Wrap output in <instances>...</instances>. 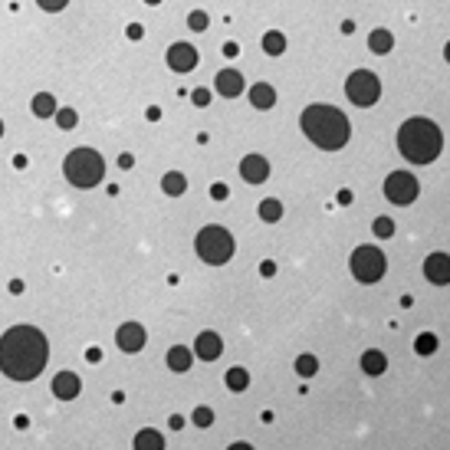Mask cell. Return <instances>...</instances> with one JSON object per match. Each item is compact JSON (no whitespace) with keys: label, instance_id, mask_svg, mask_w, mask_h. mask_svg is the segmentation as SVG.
Returning a JSON list of instances; mask_svg holds the SVG:
<instances>
[{"label":"cell","instance_id":"obj_1","mask_svg":"<svg viewBox=\"0 0 450 450\" xmlns=\"http://www.w3.org/2000/svg\"><path fill=\"white\" fill-rule=\"evenodd\" d=\"M49 346L46 335L33 326H14L0 335V372L10 381H33L43 375Z\"/></svg>","mask_w":450,"mask_h":450},{"label":"cell","instance_id":"obj_2","mask_svg":"<svg viewBox=\"0 0 450 450\" xmlns=\"http://www.w3.org/2000/svg\"><path fill=\"white\" fill-rule=\"evenodd\" d=\"M300 128H302V135L322 151L346 148L348 138H352V122H348V115L342 109L326 105V102L306 105L302 115H300Z\"/></svg>","mask_w":450,"mask_h":450},{"label":"cell","instance_id":"obj_3","mask_svg":"<svg viewBox=\"0 0 450 450\" xmlns=\"http://www.w3.org/2000/svg\"><path fill=\"white\" fill-rule=\"evenodd\" d=\"M398 151L405 155L411 165H431L437 161V155L444 151V135L437 128V122L414 115V119L401 122L398 128Z\"/></svg>","mask_w":450,"mask_h":450},{"label":"cell","instance_id":"obj_4","mask_svg":"<svg viewBox=\"0 0 450 450\" xmlns=\"http://www.w3.org/2000/svg\"><path fill=\"white\" fill-rule=\"evenodd\" d=\"M63 175L66 181L73 184V188H95L105 175V161L102 155L95 148H73L66 155V161H63Z\"/></svg>","mask_w":450,"mask_h":450},{"label":"cell","instance_id":"obj_5","mask_svg":"<svg viewBox=\"0 0 450 450\" xmlns=\"http://www.w3.org/2000/svg\"><path fill=\"white\" fill-rule=\"evenodd\" d=\"M194 250H197V256H201L204 263H210V267H224L227 260L234 256L237 243H234V234H230L227 227L207 224V227H201V230H197Z\"/></svg>","mask_w":450,"mask_h":450},{"label":"cell","instance_id":"obj_6","mask_svg":"<svg viewBox=\"0 0 450 450\" xmlns=\"http://www.w3.org/2000/svg\"><path fill=\"white\" fill-rule=\"evenodd\" d=\"M348 267H352V276H355L359 283L368 286V283H378V280L385 276V270H388V260H385V254H381L378 247H372V243H361V247L352 250Z\"/></svg>","mask_w":450,"mask_h":450},{"label":"cell","instance_id":"obj_7","mask_svg":"<svg viewBox=\"0 0 450 450\" xmlns=\"http://www.w3.org/2000/svg\"><path fill=\"white\" fill-rule=\"evenodd\" d=\"M346 95H348V102L368 109V105H375L378 99H381V82H378L375 73H368V69H355V73L346 79Z\"/></svg>","mask_w":450,"mask_h":450},{"label":"cell","instance_id":"obj_8","mask_svg":"<svg viewBox=\"0 0 450 450\" xmlns=\"http://www.w3.org/2000/svg\"><path fill=\"white\" fill-rule=\"evenodd\" d=\"M418 194H420V184L411 171H391L388 178H385V197H388L391 204L407 207V204L418 201Z\"/></svg>","mask_w":450,"mask_h":450},{"label":"cell","instance_id":"obj_9","mask_svg":"<svg viewBox=\"0 0 450 450\" xmlns=\"http://www.w3.org/2000/svg\"><path fill=\"white\" fill-rule=\"evenodd\" d=\"M145 342H148V332H145L142 322H122L119 332H115V346H119L125 355H135V352H142Z\"/></svg>","mask_w":450,"mask_h":450},{"label":"cell","instance_id":"obj_10","mask_svg":"<svg viewBox=\"0 0 450 450\" xmlns=\"http://www.w3.org/2000/svg\"><path fill=\"white\" fill-rule=\"evenodd\" d=\"M424 280L434 286H450V254H431L424 260Z\"/></svg>","mask_w":450,"mask_h":450},{"label":"cell","instance_id":"obj_11","mask_svg":"<svg viewBox=\"0 0 450 450\" xmlns=\"http://www.w3.org/2000/svg\"><path fill=\"white\" fill-rule=\"evenodd\" d=\"M197 66V49L191 43H171L168 46V69L175 73H191Z\"/></svg>","mask_w":450,"mask_h":450},{"label":"cell","instance_id":"obj_12","mask_svg":"<svg viewBox=\"0 0 450 450\" xmlns=\"http://www.w3.org/2000/svg\"><path fill=\"white\" fill-rule=\"evenodd\" d=\"M194 355L197 359H204V361L221 359V355H224V339H221L214 329H204L194 339Z\"/></svg>","mask_w":450,"mask_h":450},{"label":"cell","instance_id":"obj_13","mask_svg":"<svg viewBox=\"0 0 450 450\" xmlns=\"http://www.w3.org/2000/svg\"><path fill=\"white\" fill-rule=\"evenodd\" d=\"M240 178L247 184H263V181L270 178V161L263 155H247L240 161Z\"/></svg>","mask_w":450,"mask_h":450},{"label":"cell","instance_id":"obj_14","mask_svg":"<svg viewBox=\"0 0 450 450\" xmlns=\"http://www.w3.org/2000/svg\"><path fill=\"white\" fill-rule=\"evenodd\" d=\"M49 388H53V394H56L60 401H73L76 394L82 391V381H79L76 372H60V375L53 378V385H49Z\"/></svg>","mask_w":450,"mask_h":450},{"label":"cell","instance_id":"obj_15","mask_svg":"<svg viewBox=\"0 0 450 450\" xmlns=\"http://www.w3.org/2000/svg\"><path fill=\"white\" fill-rule=\"evenodd\" d=\"M214 89L221 92L224 99H237L243 92V76L237 73V69H221L217 79H214Z\"/></svg>","mask_w":450,"mask_h":450},{"label":"cell","instance_id":"obj_16","mask_svg":"<svg viewBox=\"0 0 450 450\" xmlns=\"http://www.w3.org/2000/svg\"><path fill=\"white\" fill-rule=\"evenodd\" d=\"M359 365H361V372H365V375L378 378V375H385V372H388V355H385V352H378V348H368V352H361Z\"/></svg>","mask_w":450,"mask_h":450},{"label":"cell","instance_id":"obj_17","mask_svg":"<svg viewBox=\"0 0 450 450\" xmlns=\"http://www.w3.org/2000/svg\"><path fill=\"white\" fill-rule=\"evenodd\" d=\"M168 368L171 372H178V375H184V372H191V365H194V352L188 346H171L168 348Z\"/></svg>","mask_w":450,"mask_h":450},{"label":"cell","instance_id":"obj_18","mask_svg":"<svg viewBox=\"0 0 450 450\" xmlns=\"http://www.w3.org/2000/svg\"><path fill=\"white\" fill-rule=\"evenodd\" d=\"M250 105L260 109V112L273 109V105H276V89H273L270 82H254V86H250Z\"/></svg>","mask_w":450,"mask_h":450},{"label":"cell","instance_id":"obj_19","mask_svg":"<svg viewBox=\"0 0 450 450\" xmlns=\"http://www.w3.org/2000/svg\"><path fill=\"white\" fill-rule=\"evenodd\" d=\"M132 447L135 450H165V437H161V431H155V427H145V431L135 434Z\"/></svg>","mask_w":450,"mask_h":450},{"label":"cell","instance_id":"obj_20","mask_svg":"<svg viewBox=\"0 0 450 450\" xmlns=\"http://www.w3.org/2000/svg\"><path fill=\"white\" fill-rule=\"evenodd\" d=\"M30 109H33V115L36 119H49V115H56V95H49V92H36L33 95V102H30Z\"/></svg>","mask_w":450,"mask_h":450},{"label":"cell","instance_id":"obj_21","mask_svg":"<svg viewBox=\"0 0 450 450\" xmlns=\"http://www.w3.org/2000/svg\"><path fill=\"white\" fill-rule=\"evenodd\" d=\"M391 46H394V36H391V30H385V27H378V30L368 33V49L372 53H391Z\"/></svg>","mask_w":450,"mask_h":450},{"label":"cell","instance_id":"obj_22","mask_svg":"<svg viewBox=\"0 0 450 450\" xmlns=\"http://www.w3.org/2000/svg\"><path fill=\"white\" fill-rule=\"evenodd\" d=\"M161 191H165L168 197H181L188 191V178H184L181 171H168L165 178H161Z\"/></svg>","mask_w":450,"mask_h":450},{"label":"cell","instance_id":"obj_23","mask_svg":"<svg viewBox=\"0 0 450 450\" xmlns=\"http://www.w3.org/2000/svg\"><path fill=\"white\" fill-rule=\"evenodd\" d=\"M224 381H227V388H230V391H237V394H240V391L250 388V372L240 368V365H234V368H227Z\"/></svg>","mask_w":450,"mask_h":450},{"label":"cell","instance_id":"obj_24","mask_svg":"<svg viewBox=\"0 0 450 450\" xmlns=\"http://www.w3.org/2000/svg\"><path fill=\"white\" fill-rule=\"evenodd\" d=\"M263 53L267 56H283L286 53V36L280 30H267L263 33Z\"/></svg>","mask_w":450,"mask_h":450},{"label":"cell","instance_id":"obj_25","mask_svg":"<svg viewBox=\"0 0 450 450\" xmlns=\"http://www.w3.org/2000/svg\"><path fill=\"white\" fill-rule=\"evenodd\" d=\"M256 214H260V221H267V224H276V221L283 217V204H280L276 197H267V201H260Z\"/></svg>","mask_w":450,"mask_h":450},{"label":"cell","instance_id":"obj_26","mask_svg":"<svg viewBox=\"0 0 450 450\" xmlns=\"http://www.w3.org/2000/svg\"><path fill=\"white\" fill-rule=\"evenodd\" d=\"M437 346H440V342H437L434 332H420L418 339H414V352H418V355H434Z\"/></svg>","mask_w":450,"mask_h":450},{"label":"cell","instance_id":"obj_27","mask_svg":"<svg viewBox=\"0 0 450 450\" xmlns=\"http://www.w3.org/2000/svg\"><path fill=\"white\" fill-rule=\"evenodd\" d=\"M315 372H319V359H315V355H309V352H302L300 359H296V375L313 378Z\"/></svg>","mask_w":450,"mask_h":450},{"label":"cell","instance_id":"obj_28","mask_svg":"<svg viewBox=\"0 0 450 450\" xmlns=\"http://www.w3.org/2000/svg\"><path fill=\"white\" fill-rule=\"evenodd\" d=\"M372 234H375L378 240L394 237V221H391V217H375V221H372Z\"/></svg>","mask_w":450,"mask_h":450},{"label":"cell","instance_id":"obj_29","mask_svg":"<svg viewBox=\"0 0 450 450\" xmlns=\"http://www.w3.org/2000/svg\"><path fill=\"white\" fill-rule=\"evenodd\" d=\"M56 125H60V128H66V132H69V128H76V125H79L76 109H56Z\"/></svg>","mask_w":450,"mask_h":450},{"label":"cell","instance_id":"obj_30","mask_svg":"<svg viewBox=\"0 0 450 450\" xmlns=\"http://www.w3.org/2000/svg\"><path fill=\"white\" fill-rule=\"evenodd\" d=\"M207 23H210V16L204 14V10H191V14H188V27L194 33H204L207 30Z\"/></svg>","mask_w":450,"mask_h":450},{"label":"cell","instance_id":"obj_31","mask_svg":"<svg viewBox=\"0 0 450 450\" xmlns=\"http://www.w3.org/2000/svg\"><path fill=\"white\" fill-rule=\"evenodd\" d=\"M191 420H194L197 427H210V424H214V411H210V407H194V414H191Z\"/></svg>","mask_w":450,"mask_h":450},{"label":"cell","instance_id":"obj_32","mask_svg":"<svg viewBox=\"0 0 450 450\" xmlns=\"http://www.w3.org/2000/svg\"><path fill=\"white\" fill-rule=\"evenodd\" d=\"M36 3L43 7L46 14H60V10H66V3H69V0H36Z\"/></svg>","mask_w":450,"mask_h":450},{"label":"cell","instance_id":"obj_33","mask_svg":"<svg viewBox=\"0 0 450 450\" xmlns=\"http://www.w3.org/2000/svg\"><path fill=\"white\" fill-rule=\"evenodd\" d=\"M227 194H230V191H227V184H221V181L210 188V197H214V201H227Z\"/></svg>","mask_w":450,"mask_h":450},{"label":"cell","instance_id":"obj_34","mask_svg":"<svg viewBox=\"0 0 450 450\" xmlns=\"http://www.w3.org/2000/svg\"><path fill=\"white\" fill-rule=\"evenodd\" d=\"M191 99H194V105H207L210 102V92L207 89H194V92H191Z\"/></svg>","mask_w":450,"mask_h":450},{"label":"cell","instance_id":"obj_35","mask_svg":"<svg viewBox=\"0 0 450 450\" xmlns=\"http://www.w3.org/2000/svg\"><path fill=\"white\" fill-rule=\"evenodd\" d=\"M128 40H142V36H145V30H142V23H128Z\"/></svg>","mask_w":450,"mask_h":450},{"label":"cell","instance_id":"obj_36","mask_svg":"<svg viewBox=\"0 0 450 450\" xmlns=\"http://www.w3.org/2000/svg\"><path fill=\"white\" fill-rule=\"evenodd\" d=\"M260 273H263V276H273V273H276V263H273V260H263V263H260Z\"/></svg>","mask_w":450,"mask_h":450},{"label":"cell","instance_id":"obj_37","mask_svg":"<svg viewBox=\"0 0 450 450\" xmlns=\"http://www.w3.org/2000/svg\"><path fill=\"white\" fill-rule=\"evenodd\" d=\"M135 165V158H132V155H128V151H125V155H122L119 158V168H125V171H128V168Z\"/></svg>","mask_w":450,"mask_h":450},{"label":"cell","instance_id":"obj_38","mask_svg":"<svg viewBox=\"0 0 450 450\" xmlns=\"http://www.w3.org/2000/svg\"><path fill=\"white\" fill-rule=\"evenodd\" d=\"M237 53H240V46H237V43H224V56H230V60H234Z\"/></svg>","mask_w":450,"mask_h":450},{"label":"cell","instance_id":"obj_39","mask_svg":"<svg viewBox=\"0 0 450 450\" xmlns=\"http://www.w3.org/2000/svg\"><path fill=\"white\" fill-rule=\"evenodd\" d=\"M168 424H171V431H181V427H184V418H181V414H171Z\"/></svg>","mask_w":450,"mask_h":450},{"label":"cell","instance_id":"obj_40","mask_svg":"<svg viewBox=\"0 0 450 450\" xmlns=\"http://www.w3.org/2000/svg\"><path fill=\"white\" fill-rule=\"evenodd\" d=\"M145 115H148V122H158V119H161V109H158V105H151Z\"/></svg>","mask_w":450,"mask_h":450},{"label":"cell","instance_id":"obj_41","mask_svg":"<svg viewBox=\"0 0 450 450\" xmlns=\"http://www.w3.org/2000/svg\"><path fill=\"white\" fill-rule=\"evenodd\" d=\"M227 450H254V447H250L247 440H237V444H230V447H227Z\"/></svg>","mask_w":450,"mask_h":450},{"label":"cell","instance_id":"obj_42","mask_svg":"<svg viewBox=\"0 0 450 450\" xmlns=\"http://www.w3.org/2000/svg\"><path fill=\"white\" fill-rule=\"evenodd\" d=\"M339 204H352V191H339Z\"/></svg>","mask_w":450,"mask_h":450},{"label":"cell","instance_id":"obj_43","mask_svg":"<svg viewBox=\"0 0 450 450\" xmlns=\"http://www.w3.org/2000/svg\"><path fill=\"white\" fill-rule=\"evenodd\" d=\"M342 33H346V36H352V33H355V23H352V20H346V23H342Z\"/></svg>","mask_w":450,"mask_h":450},{"label":"cell","instance_id":"obj_44","mask_svg":"<svg viewBox=\"0 0 450 450\" xmlns=\"http://www.w3.org/2000/svg\"><path fill=\"white\" fill-rule=\"evenodd\" d=\"M99 355H102L99 348H89V352H86V359H89V361H99Z\"/></svg>","mask_w":450,"mask_h":450},{"label":"cell","instance_id":"obj_45","mask_svg":"<svg viewBox=\"0 0 450 450\" xmlns=\"http://www.w3.org/2000/svg\"><path fill=\"white\" fill-rule=\"evenodd\" d=\"M10 293H14V296H16V293H23V283H20V280H14V283H10Z\"/></svg>","mask_w":450,"mask_h":450},{"label":"cell","instance_id":"obj_46","mask_svg":"<svg viewBox=\"0 0 450 450\" xmlns=\"http://www.w3.org/2000/svg\"><path fill=\"white\" fill-rule=\"evenodd\" d=\"M444 60L450 63V40H447V46H444Z\"/></svg>","mask_w":450,"mask_h":450},{"label":"cell","instance_id":"obj_47","mask_svg":"<svg viewBox=\"0 0 450 450\" xmlns=\"http://www.w3.org/2000/svg\"><path fill=\"white\" fill-rule=\"evenodd\" d=\"M145 3H148V7H158V3H161V0H145Z\"/></svg>","mask_w":450,"mask_h":450},{"label":"cell","instance_id":"obj_48","mask_svg":"<svg viewBox=\"0 0 450 450\" xmlns=\"http://www.w3.org/2000/svg\"><path fill=\"white\" fill-rule=\"evenodd\" d=\"M0 135H3V122H0Z\"/></svg>","mask_w":450,"mask_h":450}]
</instances>
